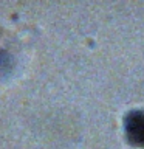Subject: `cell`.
<instances>
[{"instance_id": "1", "label": "cell", "mask_w": 144, "mask_h": 149, "mask_svg": "<svg viewBox=\"0 0 144 149\" xmlns=\"http://www.w3.org/2000/svg\"><path fill=\"white\" fill-rule=\"evenodd\" d=\"M125 130L130 141L144 148V112H130L125 118Z\"/></svg>"}]
</instances>
